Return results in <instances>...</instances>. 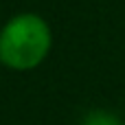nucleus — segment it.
<instances>
[{
	"instance_id": "obj_1",
	"label": "nucleus",
	"mask_w": 125,
	"mask_h": 125,
	"mask_svg": "<svg viewBox=\"0 0 125 125\" xmlns=\"http://www.w3.org/2000/svg\"><path fill=\"white\" fill-rule=\"evenodd\" d=\"M53 48L51 24L33 11L11 15L0 29V64L15 73L35 70Z\"/></svg>"
},
{
	"instance_id": "obj_2",
	"label": "nucleus",
	"mask_w": 125,
	"mask_h": 125,
	"mask_svg": "<svg viewBox=\"0 0 125 125\" xmlns=\"http://www.w3.org/2000/svg\"><path fill=\"white\" fill-rule=\"evenodd\" d=\"M83 125H121V121L110 114V112H103V110H94L90 112L86 119H83Z\"/></svg>"
}]
</instances>
